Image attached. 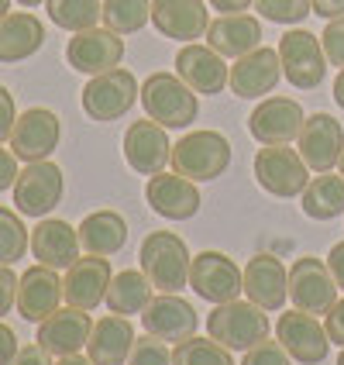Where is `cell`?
<instances>
[{
  "mask_svg": "<svg viewBox=\"0 0 344 365\" xmlns=\"http://www.w3.org/2000/svg\"><path fill=\"white\" fill-rule=\"evenodd\" d=\"M138 262L142 272L148 276V283L155 286L159 293H179L189 286V248L179 235L172 231H152L145 235L142 248H138Z\"/></svg>",
  "mask_w": 344,
  "mask_h": 365,
  "instance_id": "cell-1",
  "label": "cell"
},
{
  "mask_svg": "<svg viewBox=\"0 0 344 365\" xmlns=\"http://www.w3.org/2000/svg\"><path fill=\"white\" fill-rule=\"evenodd\" d=\"M142 107L152 121H159L162 128L182 131L197 121L200 114V101L197 93L172 73H152L142 86Z\"/></svg>",
  "mask_w": 344,
  "mask_h": 365,
  "instance_id": "cell-2",
  "label": "cell"
},
{
  "mask_svg": "<svg viewBox=\"0 0 344 365\" xmlns=\"http://www.w3.org/2000/svg\"><path fill=\"white\" fill-rule=\"evenodd\" d=\"M172 173L193 182H210L227 173L231 165V142L221 131H189L172 145Z\"/></svg>",
  "mask_w": 344,
  "mask_h": 365,
  "instance_id": "cell-3",
  "label": "cell"
},
{
  "mask_svg": "<svg viewBox=\"0 0 344 365\" xmlns=\"http://www.w3.org/2000/svg\"><path fill=\"white\" fill-rule=\"evenodd\" d=\"M207 334L227 351H248L269 338V317L251 300L248 304H241V300L217 304L207 317Z\"/></svg>",
  "mask_w": 344,
  "mask_h": 365,
  "instance_id": "cell-4",
  "label": "cell"
},
{
  "mask_svg": "<svg viewBox=\"0 0 344 365\" xmlns=\"http://www.w3.org/2000/svg\"><path fill=\"white\" fill-rule=\"evenodd\" d=\"M14 207H18L21 217H48L56 207L62 203L66 193V176L52 159H41V163H24V169L14 180Z\"/></svg>",
  "mask_w": 344,
  "mask_h": 365,
  "instance_id": "cell-5",
  "label": "cell"
},
{
  "mask_svg": "<svg viewBox=\"0 0 344 365\" xmlns=\"http://www.w3.org/2000/svg\"><path fill=\"white\" fill-rule=\"evenodd\" d=\"M142 97V86L135 80V73L127 69H110V73H100V76H90V83L83 86V110L90 114V121L110 124L124 118L135 101Z\"/></svg>",
  "mask_w": 344,
  "mask_h": 365,
  "instance_id": "cell-6",
  "label": "cell"
},
{
  "mask_svg": "<svg viewBox=\"0 0 344 365\" xmlns=\"http://www.w3.org/2000/svg\"><path fill=\"white\" fill-rule=\"evenodd\" d=\"M255 182L272 197L293 200L310 182V165L289 145H262L255 152Z\"/></svg>",
  "mask_w": 344,
  "mask_h": 365,
  "instance_id": "cell-7",
  "label": "cell"
},
{
  "mask_svg": "<svg viewBox=\"0 0 344 365\" xmlns=\"http://www.w3.org/2000/svg\"><path fill=\"white\" fill-rule=\"evenodd\" d=\"M279 62H283V76L296 90H317L327 76V56L324 45H320V35H313L306 28H293L283 35Z\"/></svg>",
  "mask_w": 344,
  "mask_h": 365,
  "instance_id": "cell-8",
  "label": "cell"
},
{
  "mask_svg": "<svg viewBox=\"0 0 344 365\" xmlns=\"http://www.w3.org/2000/svg\"><path fill=\"white\" fill-rule=\"evenodd\" d=\"M189 289L207 304H231L244 293L241 269L224 252H200L189 262Z\"/></svg>",
  "mask_w": 344,
  "mask_h": 365,
  "instance_id": "cell-9",
  "label": "cell"
},
{
  "mask_svg": "<svg viewBox=\"0 0 344 365\" xmlns=\"http://www.w3.org/2000/svg\"><path fill=\"white\" fill-rule=\"evenodd\" d=\"M62 142V121L56 110L48 107H28L24 114H18L14 131L7 138V148L18 155L21 163H41L48 159Z\"/></svg>",
  "mask_w": 344,
  "mask_h": 365,
  "instance_id": "cell-10",
  "label": "cell"
},
{
  "mask_svg": "<svg viewBox=\"0 0 344 365\" xmlns=\"http://www.w3.org/2000/svg\"><path fill=\"white\" fill-rule=\"evenodd\" d=\"M124 59V35L110 28H86L76 31L66 45V62L83 76H100L118 69Z\"/></svg>",
  "mask_w": 344,
  "mask_h": 365,
  "instance_id": "cell-11",
  "label": "cell"
},
{
  "mask_svg": "<svg viewBox=\"0 0 344 365\" xmlns=\"http://www.w3.org/2000/svg\"><path fill=\"white\" fill-rule=\"evenodd\" d=\"M289 300L303 314H313V317L327 314L338 300V283H334L327 262L313 259V255L296 259L293 269H289Z\"/></svg>",
  "mask_w": 344,
  "mask_h": 365,
  "instance_id": "cell-12",
  "label": "cell"
},
{
  "mask_svg": "<svg viewBox=\"0 0 344 365\" xmlns=\"http://www.w3.org/2000/svg\"><path fill=\"white\" fill-rule=\"evenodd\" d=\"M303 107L289 97H265L248 114V135L262 145H289L303 131Z\"/></svg>",
  "mask_w": 344,
  "mask_h": 365,
  "instance_id": "cell-13",
  "label": "cell"
},
{
  "mask_svg": "<svg viewBox=\"0 0 344 365\" xmlns=\"http://www.w3.org/2000/svg\"><path fill=\"white\" fill-rule=\"evenodd\" d=\"M279 80H283L279 48L259 45L255 52L234 59L231 76H227V86H231V93L241 97V101H259V97H269V93L279 86Z\"/></svg>",
  "mask_w": 344,
  "mask_h": 365,
  "instance_id": "cell-14",
  "label": "cell"
},
{
  "mask_svg": "<svg viewBox=\"0 0 344 365\" xmlns=\"http://www.w3.org/2000/svg\"><path fill=\"white\" fill-rule=\"evenodd\" d=\"M241 279H244V297L255 307H262L265 314L283 310V304L289 300V269L272 252L251 255L241 269Z\"/></svg>",
  "mask_w": 344,
  "mask_h": 365,
  "instance_id": "cell-15",
  "label": "cell"
},
{
  "mask_svg": "<svg viewBox=\"0 0 344 365\" xmlns=\"http://www.w3.org/2000/svg\"><path fill=\"white\" fill-rule=\"evenodd\" d=\"M276 338L289 351V359L300 365H320L327 359V351H330V338H327L324 324L313 314H303V310L283 314L279 324H276Z\"/></svg>",
  "mask_w": 344,
  "mask_h": 365,
  "instance_id": "cell-16",
  "label": "cell"
},
{
  "mask_svg": "<svg viewBox=\"0 0 344 365\" xmlns=\"http://www.w3.org/2000/svg\"><path fill=\"white\" fill-rule=\"evenodd\" d=\"M90 331H93L90 310H80V307L66 304L41 321L35 341H38L52 359H66V355H80L83 348H86Z\"/></svg>",
  "mask_w": 344,
  "mask_h": 365,
  "instance_id": "cell-17",
  "label": "cell"
},
{
  "mask_svg": "<svg viewBox=\"0 0 344 365\" xmlns=\"http://www.w3.org/2000/svg\"><path fill=\"white\" fill-rule=\"evenodd\" d=\"M176 76L193 93L214 97V93H224L231 69H227V59H224L221 52H214L210 45L189 41V45H182L179 52H176Z\"/></svg>",
  "mask_w": 344,
  "mask_h": 365,
  "instance_id": "cell-18",
  "label": "cell"
},
{
  "mask_svg": "<svg viewBox=\"0 0 344 365\" xmlns=\"http://www.w3.org/2000/svg\"><path fill=\"white\" fill-rule=\"evenodd\" d=\"M110 279H114V272L103 255L76 259L62 276V300L69 307H80V310H97L107 300Z\"/></svg>",
  "mask_w": 344,
  "mask_h": 365,
  "instance_id": "cell-19",
  "label": "cell"
},
{
  "mask_svg": "<svg viewBox=\"0 0 344 365\" xmlns=\"http://www.w3.org/2000/svg\"><path fill=\"white\" fill-rule=\"evenodd\" d=\"M296 152L303 155V163L313 173H330L334 165L341 163L344 152V128L338 124V118L330 114H310L303 121V131L296 138Z\"/></svg>",
  "mask_w": 344,
  "mask_h": 365,
  "instance_id": "cell-20",
  "label": "cell"
},
{
  "mask_svg": "<svg viewBox=\"0 0 344 365\" xmlns=\"http://www.w3.org/2000/svg\"><path fill=\"white\" fill-rule=\"evenodd\" d=\"M142 324L148 334H155L159 341H172V345H179L186 338H193L197 334V310L189 300H182L179 293H159V297H152V304L142 310Z\"/></svg>",
  "mask_w": 344,
  "mask_h": 365,
  "instance_id": "cell-21",
  "label": "cell"
},
{
  "mask_svg": "<svg viewBox=\"0 0 344 365\" xmlns=\"http://www.w3.org/2000/svg\"><path fill=\"white\" fill-rule=\"evenodd\" d=\"M145 200L165 221H189V217L200 214V190H197V182L179 176V173L169 176L165 169L155 173V176H148Z\"/></svg>",
  "mask_w": 344,
  "mask_h": 365,
  "instance_id": "cell-22",
  "label": "cell"
},
{
  "mask_svg": "<svg viewBox=\"0 0 344 365\" xmlns=\"http://www.w3.org/2000/svg\"><path fill=\"white\" fill-rule=\"evenodd\" d=\"M169 128H162L159 121H135L124 131V159L135 173L142 176H155L162 173L169 159H172V145H169Z\"/></svg>",
  "mask_w": 344,
  "mask_h": 365,
  "instance_id": "cell-23",
  "label": "cell"
},
{
  "mask_svg": "<svg viewBox=\"0 0 344 365\" xmlns=\"http://www.w3.org/2000/svg\"><path fill=\"white\" fill-rule=\"evenodd\" d=\"M62 307V279L59 269L48 265H31L28 272H21L18 279V314L28 324H41L48 314H56Z\"/></svg>",
  "mask_w": 344,
  "mask_h": 365,
  "instance_id": "cell-24",
  "label": "cell"
},
{
  "mask_svg": "<svg viewBox=\"0 0 344 365\" xmlns=\"http://www.w3.org/2000/svg\"><path fill=\"white\" fill-rule=\"evenodd\" d=\"M152 24L162 38L200 41L210 28V11L203 0H152Z\"/></svg>",
  "mask_w": 344,
  "mask_h": 365,
  "instance_id": "cell-25",
  "label": "cell"
},
{
  "mask_svg": "<svg viewBox=\"0 0 344 365\" xmlns=\"http://www.w3.org/2000/svg\"><path fill=\"white\" fill-rule=\"evenodd\" d=\"M83 245H80V231L73 224L59 221V217H41L31 231V255L38 265L48 269H69V265L80 259Z\"/></svg>",
  "mask_w": 344,
  "mask_h": 365,
  "instance_id": "cell-26",
  "label": "cell"
},
{
  "mask_svg": "<svg viewBox=\"0 0 344 365\" xmlns=\"http://www.w3.org/2000/svg\"><path fill=\"white\" fill-rule=\"evenodd\" d=\"M131 348H135V327L127 317L110 314L93 321L90 341H86V359L93 365H127Z\"/></svg>",
  "mask_w": 344,
  "mask_h": 365,
  "instance_id": "cell-27",
  "label": "cell"
},
{
  "mask_svg": "<svg viewBox=\"0 0 344 365\" xmlns=\"http://www.w3.org/2000/svg\"><path fill=\"white\" fill-rule=\"evenodd\" d=\"M207 45L224 59H241L262 45V24L251 14H221L207 28Z\"/></svg>",
  "mask_w": 344,
  "mask_h": 365,
  "instance_id": "cell-28",
  "label": "cell"
},
{
  "mask_svg": "<svg viewBox=\"0 0 344 365\" xmlns=\"http://www.w3.org/2000/svg\"><path fill=\"white\" fill-rule=\"evenodd\" d=\"M41 45H45V24L31 11H11L0 18V62L4 66L31 59Z\"/></svg>",
  "mask_w": 344,
  "mask_h": 365,
  "instance_id": "cell-29",
  "label": "cell"
},
{
  "mask_svg": "<svg viewBox=\"0 0 344 365\" xmlns=\"http://www.w3.org/2000/svg\"><path fill=\"white\" fill-rule=\"evenodd\" d=\"M76 231H80V245L86 255L110 259V255H118L127 245V221L118 210H93V214L83 217V224Z\"/></svg>",
  "mask_w": 344,
  "mask_h": 365,
  "instance_id": "cell-30",
  "label": "cell"
},
{
  "mask_svg": "<svg viewBox=\"0 0 344 365\" xmlns=\"http://www.w3.org/2000/svg\"><path fill=\"white\" fill-rule=\"evenodd\" d=\"M152 293H155V286L148 283V276L142 269H124V272H118L110 279V289H107L103 304H107L110 314L135 317V314H142L145 307L152 304Z\"/></svg>",
  "mask_w": 344,
  "mask_h": 365,
  "instance_id": "cell-31",
  "label": "cell"
},
{
  "mask_svg": "<svg viewBox=\"0 0 344 365\" xmlns=\"http://www.w3.org/2000/svg\"><path fill=\"white\" fill-rule=\"evenodd\" d=\"M300 207L310 221H334L344 214V176L320 173L317 180L306 182L300 193Z\"/></svg>",
  "mask_w": 344,
  "mask_h": 365,
  "instance_id": "cell-32",
  "label": "cell"
},
{
  "mask_svg": "<svg viewBox=\"0 0 344 365\" xmlns=\"http://www.w3.org/2000/svg\"><path fill=\"white\" fill-rule=\"evenodd\" d=\"M45 11L62 31H86L103 21V0H45Z\"/></svg>",
  "mask_w": 344,
  "mask_h": 365,
  "instance_id": "cell-33",
  "label": "cell"
},
{
  "mask_svg": "<svg viewBox=\"0 0 344 365\" xmlns=\"http://www.w3.org/2000/svg\"><path fill=\"white\" fill-rule=\"evenodd\" d=\"M152 21V0H103V28L135 35Z\"/></svg>",
  "mask_w": 344,
  "mask_h": 365,
  "instance_id": "cell-34",
  "label": "cell"
},
{
  "mask_svg": "<svg viewBox=\"0 0 344 365\" xmlns=\"http://www.w3.org/2000/svg\"><path fill=\"white\" fill-rule=\"evenodd\" d=\"M172 365H234V359L227 348L207 334V338H186L179 345H172Z\"/></svg>",
  "mask_w": 344,
  "mask_h": 365,
  "instance_id": "cell-35",
  "label": "cell"
},
{
  "mask_svg": "<svg viewBox=\"0 0 344 365\" xmlns=\"http://www.w3.org/2000/svg\"><path fill=\"white\" fill-rule=\"evenodd\" d=\"M28 248H31V235L21 221V214L0 207V265L21 262Z\"/></svg>",
  "mask_w": 344,
  "mask_h": 365,
  "instance_id": "cell-36",
  "label": "cell"
},
{
  "mask_svg": "<svg viewBox=\"0 0 344 365\" xmlns=\"http://www.w3.org/2000/svg\"><path fill=\"white\" fill-rule=\"evenodd\" d=\"M255 11L272 24H300L313 14L310 0H255Z\"/></svg>",
  "mask_w": 344,
  "mask_h": 365,
  "instance_id": "cell-37",
  "label": "cell"
},
{
  "mask_svg": "<svg viewBox=\"0 0 344 365\" xmlns=\"http://www.w3.org/2000/svg\"><path fill=\"white\" fill-rule=\"evenodd\" d=\"M127 365H172V351H169L165 341H159L155 334L145 331V338H135Z\"/></svg>",
  "mask_w": 344,
  "mask_h": 365,
  "instance_id": "cell-38",
  "label": "cell"
},
{
  "mask_svg": "<svg viewBox=\"0 0 344 365\" xmlns=\"http://www.w3.org/2000/svg\"><path fill=\"white\" fill-rule=\"evenodd\" d=\"M320 45H324L327 66H341L344 69V14L327 21L324 35H320Z\"/></svg>",
  "mask_w": 344,
  "mask_h": 365,
  "instance_id": "cell-39",
  "label": "cell"
},
{
  "mask_svg": "<svg viewBox=\"0 0 344 365\" xmlns=\"http://www.w3.org/2000/svg\"><path fill=\"white\" fill-rule=\"evenodd\" d=\"M241 365H293V362H289V351L279 341H269L265 338V341H259L255 348L244 351Z\"/></svg>",
  "mask_w": 344,
  "mask_h": 365,
  "instance_id": "cell-40",
  "label": "cell"
},
{
  "mask_svg": "<svg viewBox=\"0 0 344 365\" xmlns=\"http://www.w3.org/2000/svg\"><path fill=\"white\" fill-rule=\"evenodd\" d=\"M18 279L21 276H14L11 265H0V321L18 307Z\"/></svg>",
  "mask_w": 344,
  "mask_h": 365,
  "instance_id": "cell-41",
  "label": "cell"
},
{
  "mask_svg": "<svg viewBox=\"0 0 344 365\" xmlns=\"http://www.w3.org/2000/svg\"><path fill=\"white\" fill-rule=\"evenodd\" d=\"M14 121H18V107H14V93L7 86H0V145L11 138L14 131Z\"/></svg>",
  "mask_w": 344,
  "mask_h": 365,
  "instance_id": "cell-42",
  "label": "cell"
},
{
  "mask_svg": "<svg viewBox=\"0 0 344 365\" xmlns=\"http://www.w3.org/2000/svg\"><path fill=\"white\" fill-rule=\"evenodd\" d=\"M324 331L330 338V345L344 348V300H334V307L324 314Z\"/></svg>",
  "mask_w": 344,
  "mask_h": 365,
  "instance_id": "cell-43",
  "label": "cell"
},
{
  "mask_svg": "<svg viewBox=\"0 0 344 365\" xmlns=\"http://www.w3.org/2000/svg\"><path fill=\"white\" fill-rule=\"evenodd\" d=\"M18 163H21L18 155L0 145V193H4V190H14V180H18V173H21Z\"/></svg>",
  "mask_w": 344,
  "mask_h": 365,
  "instance_id": "cell-44",
  "label": "cell"
},
{
  "mask_svg": "<svg viewBox=\"0 0 344 365\" xmlns=\"http://www.w3.org/2000/svg\"><path fill=\"white\" fill-rule=\"evenodd\" d=\"M18 351H21V341L14 334V327H7L0 321V365H14Z\"/></svg>",
  "mask_w": 344,
  "mask_h": 365,
  "instance_id": "cell-45",
  "label": "cell"
},
{
  "mask_svg": "<svg viewBox=\"0 0 344 365\" xmlns=\"http://www.w3.org/2000/svg\"><path fill=\"white\" fill-rule=\"evenodd\" d=\"M14 365H56V362H52V355H48V351L35 341V345H21Z\"/></svg>",
  "mask_w": 344,
  "mask_h": 365,
  "instance_id": "cell-46",
  "label": "cell"
},
{
  "mask_svg": "<svg viewBox=\"0 0 344 365\" xmlns=\"http://www.w3.org/2000/svg\"><path fill=\"white\" fill-rule=\"evenodd\" d=\"M327 269H330L338 289H344V242H338L330 252H327Z\"/></svg>",
  "mask_w": 344,
  "mask_h": 365,
  "instance_id": "cell-47",
  "label": "cell"
},
{
  "mask_svg": "<svg viewBox=\"0 0 344 365\" xmlns=\"http://www.w3.org/2000/svg\"><path fill=\"white\" fill-rule=\"evenodd\" d=\"M313 4V14H320V18H341L344 14V0H310Z\"/></svg>",
  "mask_w": 344,
  "mask_h": 365,
  "instance_id": "cell-48",
  "label": "cell"
},
{
  "mask_svg": "<svg viewBox=\"0 0 344 365\" xmlns=\"http://www.w3.org/2000/svg\"><path fill=\"white\" fill-rule=\"evenodd\" d=\"M251 4H255V0H210V7L221 11V14H244Z\"/></svg>",
  "mask_w": 344,
  "mask_h": 365,
  "instance_id": "cell-49",
  "label": "cell"
},
{
  "mask_svg": "<svg viewBox=\"0 0 344 365\" xmlns=\"http://www.w3.org/2000/svg\"><path fill=\"white\" fill-rule=\"evenodd\" d=\"M330 97H334V103L344 110V69L338 73V80H334V93H330Z\"/></svg>",
  "mask_w": 344,
  "mask_h": 365,
  "instance_id": "cell-50",
  "label": "cell"
},
{
  "mask_svg": "<svg viewBox=\"0 0 344 365\" xmlns=\"http://www.w3.org/2000/svg\"><path fill=\"white\" fill-rule=\"evenodd\" d=\"M56 365H93V362L83 359V355H66V359H56Z\"/></svg>",
  "mask_w": 344,
  "mask_h": 365,
  "instance_id": "cell-51",
  "label": "cell"
},
{
  "mask_svg": "<svg viewBox=\"0 0 344 365\" xmlns=\"http://www.w3.org/2000/svg\"><path fill=\"white\" fill-rule=\"evenodd\" d=\"M21 7H28V11H31V7H41V4H45V0H18Z\"/></svg>",
  "mask_w": 344,
  "mask_h": 365,
  "instance_id": "cell-52",
  "label": "cell"
},
{
  "mask_svg": "<svg viewBox=\"0 0 344 365\" xmlns=\"http://www.w3.org/2000/svg\"><path fill=\"white\" fill-rule=\"evenodd\" d=\"M4 14H11V0H0V18Z\"/></svg>",
  "mask_w": 344,
  "mask_h": 365,
  "instance_id": "cell-53",
  "label": "cell"
},
{
  "mask_svg": "<svg viewBox=\"0 0 344 365\" xmlns=\"http://www.w3.org/2000/svg\"><path fill=\"white\" fill-rule=\"evenodd\" d=\"M338 169H341V176H344V152H341V163H338Z\"/></svg>",
  "mask_w": 344,
  "mask_h": 365,
  "instance_id": "cell-54",
  "label": "cell"
},
{
  "mask_svg": "<svg viewBox=\"0 0 344 365\" xmlns=\"http://www.w3.org/2000/svg\"><path fill=\"white\" fill-rule=\"evenodd\" d=\"M338 365H344V348H341V355H338Z\"/></svg>",
  "mask_w": 344,
  "mask_h": 365,
  "instance_id": "cell-55",
  "label": "cell"
}]
</instances>
